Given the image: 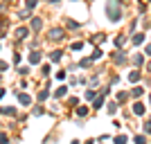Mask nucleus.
Here are the masks:
<instances>
[{"instance_id":"f257e3e1","label":"nucleus","mask_w":151,"mask_h":144,"mask_svg":"<svg viewBox=\"0 0 151 144\" xmlns=\"http://www.w3.org/2000/svg\"><path fill=\"white\" fill-rule=\"evenodd\" d=\"M106 16L111 23H120L122 20V7L120 0H106Z\"/></svg>"},{"instance_id":"f03ea898","label":"nucleus","mask_w":151,"mask_h":144,"mask_svg":"<svg viewBox=\"0 0 151 144\" xmlns=\"http://www.w3.org/2000/svg\"><path fill=\"white\" fill-rule=\"evenodd\" d=\"M63 38H65V32H63L61 27H54V29H50V34H47V41H52V43H61Z\"/></svg>"},{"instance_id":"7ed1b4c3","label":"nucleus","mask_w":151,"mask_h":144,"mask_svg":"<svg viewBox=\"0 0 151 144\" xmlns=\"http://www.w3.org/2000/svg\"><path fill=\"white\" fill-rule=\"evenodd\" d=\"M41 27H43V18H41V16H34L32 23H29V29L36 34V32H41Z\"/></svg>"},{"instance_id":"20e7f679","label":"nucleus","mask_w":151,"mask_h":144,"mask_svg":"<svg viewBox=\"0 0 151 144\" xmlns=\"http://www.w3.org/2000/svg\"><path fill=\"white\" fill-rule=\"evenodd\" d=\"M41 59H43V54H41L38 50H32V52H29V63H32V65L41 63Z\"/></svg>"},{"instance_id":"39448f33","label":"nucleus","mask_w":151,"mask_h":144,"mask_svg":"<svg viewBox=\"0 0 151 144\" xmlns=\"http://www.w3.org/2000/svg\"><path fill=\"white\" fill-rule=\"evenodd\" d=\"M18 104L20 106H32V97L25 92H18Z\"/></svg>"},{"instance_id":"423d86ee","label":"nucleus","mask_w":151,"mask_h":144,"mask_svg":"<svg viewBox=\"0 0 151 144\" xmlns=\"http://www.w3.org/2000/svg\"><path fill=\"white\" fill-rule=\"evenodd\" d=\"M113 61L117 63V65H122V63H126V54H124L122 50H117V52L113 54Z\"/></svg>"},{"instance_id":"0eeeda50","label":"nucleus","mask_w":151,"mask_h":144,"mask_svg":"<svg viewBox=\"0 0 151 144\" xmlns=\"http://www.w3.org/2000/svg\"><path fill=\"white\" fill-rule=\"evenodd\" d=\"M27 36H29V29H27V27H20V29H16V41H25Z\"/></svg>"},{"instance_id":"6e6552de","label":"nucleus","mask_w":151,"mask_h":144,"mask_svg":"<svg viewBox=\"0 0 151 144\" xmlns=\"http://www.w3.org/2000/svg\"><path fill=\"white\" fill-rule=\"evenodd\" d=\"M61 59H63V52H61V50H52V52H50V61H52V63H59Z\"/></svg>"},{"instance_id":"1a4fd4ad","label":"nucleus","mask_w":151,"mask_h":144,"mask_svg":"<svg viewBox=\"0 0 151 144\" xmlns=\"http://www.w3.org/2000/svg\"><path fill=\"white\" fill-rule=\"evenodd\" d=\"M131 43L133 45H142V43H145V34H140V32H138V34H133V36H131Z\"/></svg>"},{"instance_id":"9d476101","label":"nucleus","mask_w":151,"mask_h":144,"mask_svg":"<svg viewBox=\"0 0 151 144\" xmlns=\"http://www.w3.org/2000/svg\"><path fill=\"white\" fill-rule=\"evenodd\" d=\"M101 106H104V95H99V97H95V99H93V108H95V110H99Z\"/></svg>"},{"instance_id":"9b49d317","label":"nucleus","mask_w":151,"mask_h":144,"mask_svg":"<svg viewBox=\"0 0 151 144\" xmlns=\"http://www.w3.org/2000/svg\"><path fill=\"white\" fill-rule=\"evenodd\" d=\"M0 113H2V115H9V117H14V115H16V108H14V106H2V108H0Z\"/></svg>"},{"instance_id":"f8f14e48","label":"nucleus","mask_w":151,"mask_h":144,"mask_svg":"<svg viewBox=\"0 0 151 144\" xmlns=\"http://www.w3.org/2000/svg\"><path fill=\"white\" fill-rule=\"evenodd\" d=\"M133 115H145V104H133Z\"/></svg>"},{"instance_id":"ddd939ff","label":"nucleus","mask_w":151,"mask_h":144,"mask_svg":"<svg viewBox=\"0 0 151 144\" xmlns=\"http://www.w3.org/2000/svg\"><path fill=\"white\" fill-rule=\"evenodd\" d=\"M129 81H131V83H138L140 81V70H133L131 75H129Z\"/></svg>"},{"instance_id":"4468645a","label":"nucleus","mask_w":151,"mask_h":144,"mask_svg":"<svg viewBox=\"0 0 151 144\" xmlns=\"http://www.w3.org/2000/svg\"><path fill=\"white\" fill-rule=\"evenodd\" d=\"M133 63H135L138 68H142V65H145V57H142V54H135V57H133Z\"/></svg>"},{"instance_id":"2eb2a0df","label":"nucleus","mask_w":151,"mask_h":144,"mask_svg":"<svg viewBox=\"0 0 151 144\" xmlns=\"http://www.w3.org/2000/svg\"><path fill=\"white\" fill-rule=\"evenodd\" d=\"M65 95H68V88H65V86H61V88L57 90V92H54V97H57V99H61V97H65Z\"/></svg>"},{"instance_id":"dca6fc26","label":"nucleus","mask_w":151,"mask_h":144,"mask_svg":"<svg viewBox=\"0 0 151 144\" xmlns=\"http://www.w3.org/2000/svg\"><path fill=\"white\" fill-rule=\"evenodd\" d=\"M93 63H95V61H93L90 57H88V59H81V61H79V68H90Z\"/></svg>"},{"instance_id":"f3484780","label":"nucleus","mask_w":151,"mask_h":144,"mask_svg":"<svg viewBox=\"0 0 151 144\" xmlns=\"http://www.w3.org/2000/svg\"><path fill=\"white\" fill-rule=\"evenodd\" d=\"M126 99H129V92H117V97H115V101H117V104H124Z\"/></svg>"},{"instance_id":"a211bd4d","label":"nucleus","mask_w":151,"mask_h":144,"mask_svg":"<svg viewBox=\"0 0 151 144\" xmlns=\"http://www.w3.org/2000/svg\"><path fill=\"white\" fill-rule=\"evenodd\" d=\"M47 97H50V90H41V92L36 95V99H38V101H45Z\"/></svg>"},{"instance_id":"6ab92c4d","label":"nucleus","mask_w":151,"mask_h":144,"mask_svg":"<svg viewBox=\"0 0 151 144\" xmlns=\"http://www.w3.org/2000/svg\"><path fill=\"white\" fill-rule=\"evenodd\" d=\"M65 25H68L70 29H79V23H77V20H72V18H65Z\"/></svg>"},{"instance_id":"aec40b11","label":"nucleus","mask_w":151,"mask_h":144,"mask_svg":"<svg viewBox=\"0 0 151 144\" xmlns=\"http://www.w3.org/2000/svg\"><path fill=\"white\" fill-rule=\"evenodd\" d=\"M77 115H79V117H86V115H88V108L86 106H77Z\"/></svg>"},{"instance_id":"412c9836","label":"nucleus","mask_w":151,"mask_h":144,"mask_svg":"<svg viewBox=\"0 0 151 144\" xmlns=\"http://www.w3.org/2000/svg\"><path fill=\"white\" fill-rule=\"evenodd\" d=\"M32 115H34V117H41V115H45V108L36 106V108H34V110H32Z\"/></svg>"},{"instance_id":"4be33fe9","label":"nucleus","mask_w":151,"mask_h":144,"mask_svg":"<svg viewBox=\"0 0 151 144\" xmlns=\"http://www.w3.org/2000/svg\"><path fill=\"white\" fill-rule=\"evenodd\" d=\"M113 43H115V47H122V45L126 43V36H117V38L113 41Z\"/></svg>"},{"instance_id":"5701e85b","label":"nucleus","mask_w":151,"mask_h":144,"mask_svg":"<svg viewBox=\"0 0 151 144\" xmlns=\"http://www.w3.org/2000/svg\"><path fill=\"white\" fill-rule=\"evenodd\" d=\"M117 108H120V104H117V101H115V104H108V113L115 115V113H117Z\"/></svg>"},{"instance_id":"b1692460","label":"nucleus","mask_w":151,"mask_h":144,"mask_svg":"<svg viewBox=\"0 0 151 144\" xmlns=\"http://www.w3.org/2000/svg\"><path fill=\"white\" fill-rule=\"evenodd\" d=\"M142 92H145V90H142L140 86H135V88L131 90V95H133V97H142Z\"/></svg>"},{"instance_id":"393cba45","label":"nucleus","mask_w":151,"mask_h":144,"mask_svg":"<svg viewBox=\"0 0 151 144\" xmlns=\"http://www.w3.org/2000/svg\"><path fill=\"white\" fill-rule=\"evenodd\" d=\"M36 5H38V0H25V7L29 9V11H32V9H34Z\"/></svg>"},{"instance_id":"a878e982","label":"nucleus","mask_w":151,"mask_h":144,"mask_svg":"<svg viewBox=\"0 0 151 144\" xmlns=\"http://www.w3.org/2000/svg\"><path fill=\"white\" fill-rule=\"evenodd\" d=\"M101 57H104V52H101L99 47H97V50L93 52V57H90V59H93V61H97V59H101Z\"/></svg>"},{"instance_id":"bb28decb","label":"nucleus","mask_w":151,"mask_h":144,"mask_svg":"<svg viewBox=\"0 0 151 144\" xmlns=\"http://www.w3.org/2000/svg\"><path fill=\"white\" fill-rule=\"evenodd\" d=\"M106 41V36L104 34H97V36H93V43H104Z\"/></svg>"},{"instance_id":"cd10ccee","label":"nucleus","mask_w":151,"mask_h":144,"mask_svg":"<svg viewBox=\"0 0 151 144\" xmlns=\"http://www.w3.org/2000/svg\"><path fill=\"white\" fill-rule=\"evenodd\" d=\"M133 142H135V144H145L147 138H145V135H135V138H133Z\"/></svg>"},{"instance_id":"c85d7f7f","label":"nucleus","mask_w":151,"mask_h":144,"mask_svg":"<svg viewBox=\"0 0 151 144\" xmlns=\"http://www.w3.org/2000/svg\"><path fill=\"white\" fill-rule=\"evenodd\" d=\"M65 77H68V72H65V70H59V72H57V79H59V81H63Z\"/></svg>"},{"instance_id":"c756f323","label":"nucleus","mask_w":151,"mask_h":144,"mask_svg":"<svg viewBox=\"0 0 151 144\" xmlns=\"http://www.w3.org/2000/svg\"><path fill=\"white\" fill-rule=\"evenodd\" d=\"M126 140H129V138H126V135H115V142H117V144H124Z\"/></svg>"},{"instance_id":"7c9ffc66","label":"nucleus","mask_w":151,"mask_h":144,"mask_svg":"<svg viewBox=\"0 0 151 144\" xmlns=\"http://www.w3.org/2000/svg\"><path fill=\"white\" fill-rule=\"evenodd\" d=\"M50 65H43V70H41V75H43V77H50Z\"/></svg>"},{"instance_id":"2f4dec72","label":"nucleus","mask_w":151,"mask_h":144,"mask_svg":"<svg viewBox=\"0 0 151 144\" xmlns=\"http://www.w3.org/2000/svg\"><path fill=\"white\" fill-rule=\"evenodd\" d=\"M86 99H95V90H93V88L86 90Z\"/></svg>"},{"instance_id":"473e14b6","label":"nucleus","mask_w":151,"mask_h":144,"mask_svg":"<svg viewBox=\"0 0 151 144\" xmlns=\"http://www.w3.org/2000/svg\"><path fill=\"white\" fill-rule=\"evenodd\" d=\"M2 36H7V34H5V20H0V38H2Z\"/></svg>"},{"instance_id":"72a5a7b5","label":"nucleus","mask_w":151,"mask_h":144,"mask_svg":"<svg viewBox=\"0 0 151 144\" xmlns=\"http://www.w3.org/2000/svg\"><path fill=\"white\" fill-rule=\"evenodd\" d=\"M81 47H83V43H79V41H77V43H72V50H75V52L81 50Z\"/></svg>"},{"instance_id":"f704fd0d","label":"nucleus","mask_w":151,"mask_h":144,"mask_svg":"<svg viewBox=\"0 0 151 144\" xmlns=\"http://www.w3.org/2000/svg\"><path fill=\"white\" fill-rule=\"evenodd\" d=\"M18 75H23V77L29 75V68H18Z\"/></svg>"},{"instance_id":"c9c22d12","label":"nucleus","mask_w":151,"mask_h":144,"mask_svg":"<svg viewBox=\"0 0 151 144\" xmlns=\"http://www.w3.org/2000/svg\"><path fill=\"white\" fill-rule=\"evenodd\" d=\"M145 133H151V119H149V122H145Z\"/></svg>"},{"instance_id":"e433bc0d","label":"nucleus","mask_w":151,"mask_h":144,"mask_svg":"<svg viewBox=\"0 0 151 144\" xmlns=\"http://www.w3.org/2000/svg\"><path fill=\"white\" fill-rule=\"evenodd\" d=\"M7 68H9V65H7L5 61H0V72H7Z\"/></svg>"},{"instance_id":"4c0bfd02","label":"nucleus","mask_w":151,"mask_h":144,"mask_svg":"<svg viewBox=\"0 0 151 144\" xmlns=\"http://www.w3.org/2000/svg\"><path fill=\"white\" fill-rule=\"evenodd\" d=\"M7 140H9V135H7V133H0V142H7Z\"/></svg>"},{"instance_id":"58836bf2","label":"nucleus","mask_w":151,"mask_h":144,"mask_svg":"<svg viewBox=\"0 0 151 144\" xmlns=\"http://www.w3.org/2000/svg\"><path fill=\"white\" fill-rule=\"evenodd\" d=\"M145 54H149V57H151V43H149V45L145 47Z\"/></svg>"},{"instance_id":"ea45409f","label":"nucleus","mask_w":151,"mask_h":144,"mask_svg":"<svg viewBox=\"0 0 151 144\" xmlns=\"http://www.w3.org/2000/svg\"><path fill=\"white\" fill-rule=\"evenodd\" d=\"M5 95H7V90H5V88H0V99H2Z\"/></svg>"},{"instance_id":"a19ab883","label":"nucleus","mask_w":151,"mask_h":144,"mask_svg":"<svg viewBox=\"0 0 151 144\" xmlns=\"http://www.w3.org/2000/svg\"><path fill=\"white\" fill-rule=\"evenodd\" d=\"M50 2H52V5H57V2H59V0H50Z\"/></svg>"},{"instance_id":"79ce46f5","label":"nucleus","mask_w":151,"mask_h":144,"mask_svg":"<svg viewBox=\"0 0 151 144\" xmlns=\"http://www.w3.org/2000/svg\"><path fill=\"white\" fill-rule=\"evenodd\" d=\"M120 2H122V5H126V2H129V0H120Z\"/></svg>"},{"instance_id":"37998d69","label":"nucleus","mask_w":151,"mask_h":144,"mask_svg":"<svg viewBox=\"0 0 151 144\" xmlns=\"http://www.w3.org/2000/svg\"><path fill=\"white\" fill-rule=\"evenodd\" d=\"M147 70H149V72H151V63H149V65H147Z\"/></svg>"},{"instance_id":"c03bdc74","label":"nucleus","mask_w":151,"mask_h":144,"mask_svg":"<svg viewBox=\"0 0 151 144\" xmlns=\"http://www.w3.org/2000/svg\"><path fill=\"white\" fill-rule=\"evenodd\" d=\"M149 104H151V95H149Z\"/></svg>"},{"instance_id":"a18cd8bd","label":"nucleus","mask_w":151,"mask_h":144,"mask_svg":"<svg viewBox=\"0 0 151 144\" xmlns=\"http://www.w3.org/2000/svg\"><path fill=\"white\" fill-rule=\"evenodd\" d=\"M5 2H12V0H5Z\"/></svg>"},{"instance_id":"49530a36","label":"nucleus","mask_w":151,"mask_h":144,"mask_svg":"<svg viewBox=\"0 0 151 144\" xmlns=\"http://www.w3.org/2000/svg\"><path fill=\"white\" fill-rule=\"evenodd\" d=\"M149 2H151V0H149Z\"/></svg>"}]
</instances>
